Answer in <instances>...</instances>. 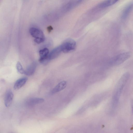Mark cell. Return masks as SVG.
Returning <instances> with one entry per match:
<instances>
[{
  "mask_svg": "<svg viewBox=\"0 0 133 133\" xmlns=\"http://www.w3.org/2000/svg\"><path fill=\"white\" fill-rule=\"evenodd\" d=\"M31 35L35 38L34 41L38 44L43 42L45 40V37L43 31L40 29L32 27L30 29Z\"/></svg>",
  "mask_w": 133,
  "mask_h": 133,
  "instance_id": "6da1fadb",
  "label": "cell"
},
{
  "mask_svg": "<svg viewBox=\"0 0 133 133\" xmlns=\"http://www.w3.org/2000/svg\"><path fill=\"white\" fill-rule=\"evenodd\" d=\"M76 42L73 39H69L65 40L61 45L62 51L65 53L74 51L76 47Z\"/></svg>",
  "mask_w": 133,
  "mask_h": 133,
  "instance_id": "7a4b0ae2",
  "label": "cell"
},
{
  "mask_svg": "<svg viewBox=\"0 0 133 133\" xmlns=\"http://www.w3.org/2000/svg\"><path fill=\"white\" fill-rule=\"evenodd\" d=\"M131 54V53L129 52L121 54L114 57L112 60V63L115 65H119L129 58Z\"/></svg>",
  "mask_w": 133,
  "mask_h": 133,
  "instance_id": "3957f363",
  "label": "cell"
},
{
  "mask_svg": "<svg viewBox=\"0 0 133 133\" xmlns=\"http://www.w3.org/2000/svg\"><path fill=\"white\" fill-rule=\"evenodd\" d=\"M130 76V73L127 72L124 74L118 80L117 84L115 90L122 91Z\"/></svg>",
  "mask_w": 133,
  "mask_h": 133,
  "instance_id": "277c9868",
  "label": "cell"
},
{
  "mask_svg": "<svg viewBox=\"0 0 133 133\" xmlns=\"http://www.w3.org/2000/svg\"><path fill=\"white\" fill-rule=\"evenodd\" d=\"M13 97L14 94L11 90L9 89L6 91L4 100L6 107L8 108L12 104Z\"/></svg>",
  "mask_w": 133,
  "mask_h": 133,
  "instance_id": "5b68a950",
  "label": "cell"
},
{
  "mask_svg": "<svg viewBox=\"0 0 133 133\" xmlns=\"http://www.w3.org/2000/svg\"><path fill=\"white\" fill-rule=\"evenodd\" d=\"M62 51L61 45L54 49L49 54V58L50 60L58 57Z\"/></svg>",
  "mask_w": 133,
  "mask_h": 133,
  "instance_id": "8992f818",
  "label": "cell"
},
{
  "mask_svg": "<svg viewBox=\"0 0 133 133\" xmlns=\"http://www.w3.org/2000/svg\"><path fill=\"white\" fill-rule=\"evenodd\" d=\"M67 82L66 81H63L59 83L52 91V93L54 94L59 92L64 89L66 87Z\"/></svg>",
  "mask_w": 133,
  "mask_h": 133,
  "instance_id": "52a82bcc",
  "label": "cell"
},
{
  "mask_svg": "<svg viewBox=\"0 0 133 133\" xmlns=\"http://www.w3.org/2000/svg\"><path fill=\"white\" fill-rule=\"evenodd\" d=\"M27 79L26 77H23L18 79L14 84V89L17 90L21 88L25 84Z\"/></svg>",
  "mask_w": 133,
  "mask_h": 133,
  "instance_id": "ba28073f",
  "label": "cell"
},
{
  "mask_svg": "<svg viewBox=\"0 0 133 133\" xmlns=\"http://www.w3.org/2000/svg\"><path fill=\"white\" fill-rule=\"evenodd\" d=\"M36 66V63L34 62L32 63L25 70L24 74L28 76L32 75L35 71Z\"/></svg>",
  "mask_w": 133,
  "mask_h": 133,
  "instance_id": "9c48e42d",
  "label": "cell"
},
{
  "mask_svg": "<svg viewBox=\"0 0 133 133\" xmlns=\"http://www.w3.org/2000/svg\"><path fill=\"white\" fill-rule=\"evenodd\" d=\"M133 9V3L128 4L122 12V18L123 19L126 18Z\"/></svg>",
  "mask_w": 133,
  "mask_h": 133,
  "instance_id": "30bf717a",
  "label": "cell"
},
{
  "mask_svg": "<svg viewBox=\"0 0 133 133\" xmlns=\"http://www.w3.org/2000/svg\"><path fill=\"white\" fill-rule=\"evenodd\" d=\"M49 51L48 48H45L41 49L39 51L40 58L39 60L48 58L49 59Z\"/></svg>",
  "mask_w": 133,
  "mask_h": 133,
  "instance_id": "8fae6325",
  "label": "cell"
},
{
  "mask_svg": "<svg viewBox=\"0 0 133 133\" xmlns=\"http://www.w3.org/2000/svg\"><path fill=\"white\" fill-rule=\"evenodd\" d=\"M44 99L41 98H33L29 100L27 102V104L29 105H33L36 104L41 103L43 102Z\"/></svg>",
  "mask_w": 133,
  "mask_h": 133,
  "instance_id": "7c38bea8",
  "label": "cell"
},
{
  "mask_svg": "<svg viewBox=\"0 0 133 133\" xmlns=\"http://www.w3.org/2000/svg\"><path fill=\"white\" fill-rule=\"evenodd\" d=\"M118 1V0H116L106 1L99 4L98 5V6L100 8H105L115 4Z\"/></svg>",
  "mask_w": 133,
  "mask_h": 133,
  "instance_id": "4fadbf2b",
  "label": "cell"
},
{
  "mask_svg": "<svg viewBox=\"0 0 133 133\" xmlns=\"http://www.w3.org/2000/svg\"><path fill=\"white\" fill-rule=\"evenodd\" d=\"M16 66L18 72L22 74H24L25 70L23 69L21 64L19 62H17Z\"/></svg>",
  "mask_w": 133,
  "mask_h": 133,
  "instance_id": "5bb4252c",
  "label": "cell"
},
{
  "mask_svg": "<svg viewBox=\"0 0 133 133\" xmlns=\"http://www.w3.org/2000/svg\"><path fill=\"white\" fill-rule=\"evenodd\" d=\"M52 29L53 28L51 26H49L47 28V30L49 33L50 32Z\"/></svg>",
  "mask_w": 133,
  "mask_h": 133,
  "instance_id": "9a60e30c",
  "label": "cell"
},
{
  "mask_svg": "<svg viewBox=\"0 0 133 133\" xmlns=\"http://www.w3.org/2000/svg\"><path fill=\"white\" fill-rule=\"evenodd\" d=\"M131 106L132 109V112L133 114V99H132L131 102Z\"/></svg>",
  "mask_w": 133,
  "mask_h": 133,
  "instance_id": "2e32d148",
  "label": "cell"
}]
</instances>
